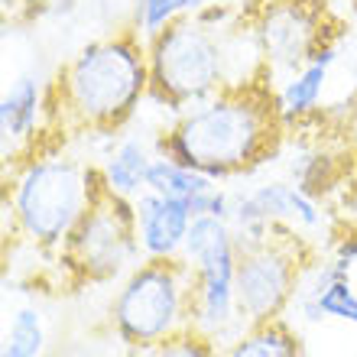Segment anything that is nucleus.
Here are the masks:
<instances>
[{
    "label": "nucleus",
    "mask_w": 357,
    "mask_h": 357,
    "mask_svg": "<svg viewBox=\"0 0 357 357\" xmlns=\"http://www.w3.org/2000/svg\"><path fill=\"white\" fill-rule=\"evenodd\" d=\"M146 66H150L146 101L162 104L176 117L215 98L227 85L221 33L202 23L195 13L178 17L162 33L146 39Z\"/></svg>",
    "instance_id": "20e7f679"
},
{
    "label": "nucleus",
    "mask_w": 357,
    "mask_h": 357,
    "mask_svg": "<svg viewBox=\"0 0 357 357\" xmlns=\"http://www.w3.org/2000/svg\"><path fill=\"white\" fill-rule=\"evenodd\" d=\"M56 257L75 286L114 282L143 260L133 198H123L114 188H107L101 166H98L88 208L68 231L66 244L59 247Z\"/></svg>",
    "instance_id": "39448f33"
},
{
    "label": "nucleus",
    "mask_w": 357,
    "mask_h": 357,
    "mask_svg": "<svg viewBox=\"0 0 357 357\" xmlns=\"http://www.w3.org/2000/svg\"><path fill=\"white\" fill-rule=\"evenodd\" d=\"M237 312L250 325L282 319L296 302L302 276L321 260L299 227L273 221L270 234L237 247Z\"/></svg>",
    "instance_id": "0eeeda50"
},
{
    "label": "nucleus",
    "mask_w": 357,
    "mask_h": 357,
    "mask_svg": "<svg viewBox=\"0 0 357 357\" xmlns=\"http://www.w3.org/2000/svg\"><path fill=\"white\" fill-rule=\"evenodd\" d=\"M0 3H3V17H13V10H17L20 7V0H0Z\"/></svg>",
    "instance_id": "6ab92c4d"
},
{
    "label": "nucleus",
    "mask_w": 357,
    "mask_h": 357,
    "mask_svg": "<svg viewBox=\"0 0 357 357\" xmlns=\"http://www.w3.org/2000/svg\"><path fill=\"white\" fill-rule=\"evenodd\" d=\"M215 3V0H137V17H133V26L143 33V39H153L156 33L176 23L178 17H188V13H198L202 7Z\"/></svg>",
    "instance_id": "f3484780"
},
{
    "label": "nucleus",
    "mask_w": 357,
    "mask_h": 357,
    "mask_svg": "<svg viewBox=\"0 0 357 357\" xmlns=\"http://www.w3.org/2000/svg\"><path fill=\"white\" fill-rule=\"evenodd\" d=\"M338 62V43H328L321 46L315 56H312L309 66H302L299 72H292L280 88V111H282V121L296 127L299 121L319 114V101H321V91L328 85V75L331 68Z\"/></svg>",
    "instance_id": "f8f14e48"
},
{
    "label": "nucleus",
    "mask_w": 357,
    "mask_h": 357,
    "mask_svg": "<svg viewBox=\"0 0 357 357\" xmlns=\"http://www.w3.org/2000/svg\"><path fill=\"white\" fill-rule=\"evenodd\" d=\"M237 241L231 221L198 215L188 227L182 260L192 266V325L221 348L247 328L237 312Z\"/></svg>",
    "instance_id": "6e6552de"
},
{
    "label": "nucleus",
    "mask_w": 357,
    "mask_h": 357,
    "mask_svg": "<svg viewBox=\"0 0 357 357\" xmlns=\"http://www.w3.org/2000/svg\"><path fill=\"white\" fill-rule=\"evenodd\" d=\"M156 160V153L137 137H123L121 143H114L101 166V176L107 182V188H114L123 198H137L146 188V176L150 166Z\"/></svg>",
    "instance_id": "ddd939ff"
},
{
    "label": "nucleus",
    "mask_w": 357,
    "mask_h": 357,
    "mask_svg": "<svg viewBox=\"0 0 357 357\" xmlns=\"http://www.w3.org/2000/svg\"><path fill=\"white\" fill-rule=\"evenodd\" d=\"M46 351V325L33 305H20L10 312L3 325V348L0 357H43Z\"/></svg>",
    "instance_id": "dca6fc26"
},
{
    "label": "nucleus",
    "mask_w": 357,
    "mask_h": 357,
    "mask_svg": "<svg viewBox=\"0 0 357 357\" xmlns=\"http://www.w3.org/2000/svg\"><path fill=\"white\" fill-rule=\"evenodd\" d=\"M111 321L130 351L192 325V266L182 257H143L114 296Z\"/></svg>",
    "instance_id": "423d86ee"
},
{
    "label": "nucleus",
    "mask_w": 357,
    "mask_h": 357,
    "mask_svg": "<svg viewBox=\"0 0 357 357\" xmlns=\"http://www.w3.org/2000/svg\"><path fill=\"white\" fill-rule=\"evenodd\" d=\"M241 17L254 26L273 75H292L321 46L338 43L325 0H250Z\"/></svg>",
    "instance_id": "1a4fd4ad"
},
{
    "label": "nucleus",
    "mask_w": 357,
    "mask_h": 357,
    "mask_svg": "<svg viewBox=\"0 0 357 357\" xmlns=\"http://www.w3.org/2000/svg\"><path fill=\"white\" fill-rule=\"evenodd\" d=\"M150 94L146 39L137 26H123L82 46L46 85L43 140L114 137L127 127ZM39 140V143H43Z\"/></svg>",
    "instance_id": "f03ea898"
},
{
    "label": "nucleus",
    "mask_w": 357,
    "mask_h": 357,
    "mask_svg": "<svg viewBox=\"0 0 357 357\" xmlns=\"http://www.w3.org/2000/svg\"><path fill=\"white\" fill-rule=\"evenodd\" d=\"M273 78V68H264L250 82L225 85L215 98L178 114L169 130L156 137V156L185 162L215 182L266 166L289 130Z\"/></svg>",
    "instance_id": "f257e3e1"
},
{
    "label": "nucleus",
    "mask_w": 357,
    "mask_h": 357,
    "mask_svg": "<svg viewBox=\"0 0 357 357\" xmlns=\"http://www.w3.org/2000/svg\"><path fill=\"white\" fill-rule=\"evenodd\" d=\"M98 162H82L56 150H36L10 166L3 185V215L23 241L59 254L68 231L88 208Z\"/></svg>",
    "instance_id": "7ed1b4c3"
},
{
    "label": "nucleus",
    "mask_w": 357,
    "mask_h": 357,
    "mask_svg": "<svg viewBox=\"0 0 357 357\" xmlns=\"http://www.w3.org/2000/svg\"><path fill=\"white\" fill-rule=\"evenodd\" d=\"M146 188H150V192H160V195L192 202V198L218 188V182L211 176H205V172L185 166V162L169 160V156H156L150 166V176H146Z\"/></svg>",
    "instance_id": "2eb2a0df"
},
{
    "label": "nucleus",
    "mask_w": 357,
    "mask_h": 357,
    "mask_svg": "<svg viewBox=\"0 0 357 357\" xmlns=\"http://www.w3.org/2000/svg\"><path fill=\"white\" fill-rule=\"evenodd\" d=\"M133 357H221V344L215 338H208L205 331H198L195 325H188L160 344L133 351Z\"/></svg>",
    "instance_id": "a211bd4d"
},
{
    "label": "nucleus",
    "mask_w": 357,
    "mask_h": 357,
    "mask_svg": "<svg viewBox=\"0 0 357 357\" xmlns=\"http://www.w3.org/2000/svg\"><path fill=\"white\" fill-rule=\"evenodd\" d=\"M354 56H357V39H354Z\"/></svg>",
    "instance_id": "aec40b11"
},
{
    "label": "nucleus",
    "mask_w": 357,
    "mask_h": 357,
    "mask_svg": "<svg viewBox=\"0 0 357 357\" xmlns=\"http://www.w3.org/2000/svg\"><path fill=\"white\" fill-rule=\"evenodd\" d=\"M133 211H137V237L143 257H182L188 227L195 221L192 202L143 188L133 198Z\"/></svg>",
    "instance_id": "9b49d317"
},
{
    "label": "nucleus",
    "mask_w": 357,
    "mask_h": 357,
    "mask_svg": "<svg viewBox=\"0 0 357 357\" xmlns=\"http://www.w3.org/2000/svg\"><path fill=\"white\" fill-rule=\"evenodd\" d=\"M46 130V88L33 75H20L3 88L0 98V143H3V162L26 160L39 146Z\"/></svg>",
    "instance_id": "9d476101"
},
{
    "label": "nucleus",
    "mask_w": 357,
    "mask_h": 357,
    "mask_svg": "<svg viewBox=\"0 0 357 357\" xmlns=\"http://www.w3.org/2000/svg\"><path fill=\"white\" fill-rule=\"evenodd\" d=\"M221 357H305V344L282 315L244 328L231 344L221 348Z\"/></svg>",
    "instance_id": "4468645a"
}]
</instances>
